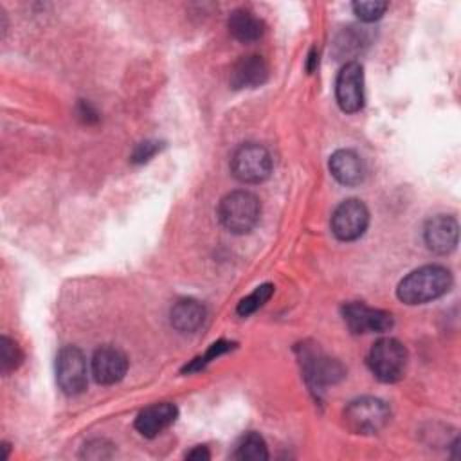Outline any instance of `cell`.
<instances>
[{
    "label": "cell",
    "mask_w": 461,
    "mask_h": 461,
    "mask_svg": "<svg viewBox=\"0 0 461 461\" xmlns=\"http://www.w3.org/2000/svg\"><path fill=\"white\" fill-rule=\"evenodd\" d=\"M452 286V274L441 265H425L407 274L396 288V295L405 304H425L445 295Z\"/></svg>",
    "instance_id": "obj_1"
},
{
    "label": "cell",
    "mask_w": 461,
    "mask_h": 461,
    "mask_svg": "<svg viewBox=\"0 0 461 461\" xmlns=\"http://www.w3.org/2000/svg\"><path fill=\"white\" fill-rule=\"evenodd\" d=\"M259 216H261L259 198L250 191H243V189L232 191L220 200V205H218L220 223L234 234L250 232L258 225Z\"/></svg>",
    "instance_id": "obj_2"
},
{
    "label": "cell",
    "mask_w": 461,
    "mask_h": 461,
    "mask_svg": "<svg viewBox=\"0 0 461 461\" xmlns=\"http://www.w3.org/2000/svg\"><path fill=\"white\" fill-rule=\"evenodd\" d=\"M407 349L405 346L393 337L380 339L373 344L367 353V366L375 378L384 384H394L405 375L407 367Z\"/></svg>",
    "instance_id": "obj_3"
},
{
    "label": "cell",
    "mask_w": 461,
    "mask_h": 461,
    "mask_svg": "<svg viewBox=\"0 0 461 461\" xmlns=\"http://www.w3.org/2000/svg\"><path fill=\"white\" fill-rule=\"evenodd\" d=\"M342 418L353 434H376L389 423L391 411L384 400L362 396L346 405Z\"/></svg>",
    "instance_id": "obj_4"
},
{
    "label": "cell",
    "mask_w": 461,
    "mask_h": 461,
    "mask_svg": "<svg viewBox=\"0 0 461 461\" xmlns=\"http://www.w3.org/2000/svg\"><path fill=\"white\" fill-rule=\"evenodd\" d=\"M230 171L234 178L243 184H259L267 180L272 171V157L261 144H241L232 155Z\"/></svg>",
    "instance_id": "obj_5"
},
{
    "label": "cell",
    "mask_w": 461,
    "mask_h": 461,
    "mask_svg": "<svg viewBox=\"0 0 461 461\" xmlns=\"http://www.w3.org/2000/svg\"><path fill=\"white\" fill-rule=\"evenodd\" d=\"M56 382L59 389L68 394H81L86 389V360L76 346H65L56 357Z\"/></svg>",
    "instance_id": "obj_6"
},
{
    "label": "cell",
    "mask_w": 461,
    "mask_h": 461,
    "mask_svg": "<svg viewBox=\"0 0 461 461\" xmlns=\"http://www.w3.org/2000/svg\"><path fill=\"white\" fill-rule=\"evenodd\" d=\"M369 225V211L364 202L349 198L337 205L331 214V230L340 241L358 240Z\"/></svg>",
    "instance_id": "obj_7"
},
{
    "label": "cell",
    "mask_w": 461,
    "mask_h": 461,
    "mask_svg": "<svg viewBox=\"0 0 461 461\" xmlns=\"http://www.w3.org/2000/svg\"><path fill=\"white\" fill-rule=\"evenodd\" d=\"M342 319L351 333H382L393 328V315L385 310L371 308L364 303H348L342 306Z\"/></svg>",
    "instance_id": "obj_8"
},
{
    "label": "cell",
    "mask_w": 461,
    "mask_h": 461,
    "mask_svg": "<svg viewBox=\"0 0 461 461\" xmlns=\"http://www.w3.org/2000/svg\"><path fill=\"white\" fill-rule=\"evenodd\" d=\"M335 99L342 112L355 113L364 106V72L357 61L346 63L337 74Z\"/></svg>",
    "instance_id": "obj_9"
},
{
    "label": "cell",
    "mask_w": 461,
    "mask_h": 461,
    "mask_svg": "<svg viewBox=\"0 0 461 461\" xmlns=\"http://www.w3.org/2000/svg\"><path fill=\"white\" fill-rule=\"evenodd\" d=\"M459 225L454 216L438 214L427 220L423 227V241L434 254H450L457 247Z\"/></svg>",
    "instance_id": "obj_10"
},
{
    "label": "cell",
    "mask_w": 461,
    "mask_h": 461,
    "mask_svg": "<svg viewBox=\"0 0 461 461\" xmlns=\"http://www.w3.org/2000/svg\"><path fill=\"white\" fill-rule=\"evenodd\" d=\"M128 371L126 355L113 346H101L92 357V375L101 385H113L124 378Z\"/></svg>",
    "instance_id": "obj_11"
},
{
    "label": "cell",
    "mask_w": 461,
    "mask_h": 461,
    "mask_svg": "<svg viewBox=\"0 0 461 461\" xmlns=\"http://www.w3.org/2000/svg\"><path fill=\"white\" fill-rule=\"evenodd\" d=\"M176 416H178V409L175 403H169V402L153 403L137 414L135 429L144 438H155L164 429L173 425Z\"/></svg>",
    "instance_id": "obj_12"
},
{
    "label": "cell",
    "mask_w": 461,
    "mask_h": 461,
    "mask_svg": "<svg viewBox=\"0 0 461 461\" xmlns=\"http://www.w3.org/2000/svg\"><path fill=\"white\" fill-rule=\"evenodd\" d=\"M268 79V65L258 54L241 56L230 70L232 88H256Z\"/></svg>",
    "instance_id": "obj_13"
},
{
    "label": "cell",
    "mask_w": 461,
    "mask_h": 461,
    "mask_svg": "<svg viewBox=\"0 0 461 461\" xmlns=\"http://www.w3.org/2000/svg\"><path fill=\"white\" fill-rule=\"evenodd\" d=\"M328 166L333 178L342 185H358L366 175L364 162L353 149H337L330 157Z\"/></svg>",
    "instance_id": "obj_14"
},
{
    "label": "cell",
    "mask_w": 461,
    "mask_h": 461,
    "mask_svg": "<svg viewBox=\"0 0 461 461\" xmlns=\"http://www.w3.org/2000/svg\"><path fill=\"white\" fill-rule=\"evenodd\" d=\"M171 326L180 333L196 331L205 321V306L191 297L178 299L169 312Z\"/></svg>",
    "instance_id": "obj_15"
},
{
    "label": "cell",
    "mask_w": 461,
    "mask_h": 461,
    "mask_svg": "<svg viewBox=\"0 0 461 461\" xmlns=\"http://www.w3.org/2000/svg\"><path fill=\"white\" fill-rule=\"evenodd\" d=\"M303 364L306 369V378L317 387L335 384L344 376V369L337 360L322 357L317 351H308L303 357Z\"/></svg>",
    "instance_id": "obj_16"
},
{
    "label": "cell",
    "mask_w": 461,
    "mask_h": 461,
    "mask_svg": "<svg viewBox=\"0 0 461 461\" xmlns=\"http://www.w3.org/2000/svg\"><path fill=\"white\" fill-rule=\"evenodd\" d=\"M227 29L230 36L241 43L258 41L265 34V22L247 9H236L227 20Z\"/></svg>",
    "instance_id": "obj_17"
},
{
    "label": "cell",
    "mask_w": 461,
    "mask_h": 461,
    "mask_svg": "<svg viewBox=\"0 0 461 461\" xmlns=\"http://www.w3.org/2000/svg\"><path fill=\"white\" fill-rule=\"evenodd\" d=\"M232 457L240 461H265L268 459V448L258 432H247L238 439Z\"/></svg>",
    "instance_id": "obj_18"
},
{
    "label": "cell",
    "mask_w": 461,
    "mask_h": 461,
    "mask_svg": "<svg viewBox=\"0 0 461 461\" xmlns=\"http://www.w3.org/2000/svg\"><path fill=\"white\" fill-rule=\"evenodd\" d=\"M22 360H23V353H22L20 346L13 339L2 335L0 337V371H2V375H9L11 371L18 369Z\"/></svg>",
    "instance_id": "obj_19"
},
{
    "label": "cell",
    "mask_w": 461,
    "mask_h": 461,
    "mask_svg": "<svg viewBox=\"0 0 461 461\" xmlns=\"http://www.w3.org/2000/svg\"><path fill=\"white\" fill-rule=\"evenodd\" d=\"M274 294V285L270 283H265V285H259L252 294H249L247 297H243L238 304V313L241 317H247L250 313H254L258 308H261Z\"/></svg>",
    "instance_id": "obj_20"
},
{
    "label": "cell",
    "mask_w": 461,
    "mask_h": 461,
    "mask_svg": "<svg viewBox=\"0 0 461 461\" xmlns=\"http://www.w3.org/2000/svg\"><path fill=\"white\" fill-rule=\"evenodd\" d=\"M353 13L362 20V22H375L382 18L385 9L389 7L387 2H353Z\"/></svg>",
    "instance_id": "obj_21"
},
{
    "label": "cell",
    "mask_w": 461,
    "mask_h": 461,
    "mask_svg": "<svg viewBox=\"0 0 461 461\" xmlns=\"http://www.w3.org/2000/svg\"><path fill=\"white\" fill-rule=\"evenodd\" d=\"M230 348H232V344H229V342H225V340H218V342H214V344L209 346V349L205 351L203 357H196L194 360H191V362L184 367V371H187V373L198 371V369L205 367L211 360H214L216 357H220V355H223L225 351H229Z\"/></svg>",
    "instance_id": "obj_22"
},
{
    "label": "cell",
    "mask_w": 461,
    "mask_h": 461,
    "mask_svg": "<svg viewBox=\"0 0 461 461\" xmlns=\"http://www.w3.org/2000/svg\"><path fill=\"white\" fill-rule=\"evenodd\" d=\"M112 447L113 445L104 439H92V441L85 443L81 456L88 457V459H104V457L112 456Z\"/></svg>",
    "instance_id": "obj_23"
},
{
    "label": "cell",
    "mask_w": 461,
    "mask_h": 461,
    "mask_svg": "<svg viewBox=\"0 0 461 461\" xmlns=\"http://www.w3.org/2000/svg\"><path fill=\"white\" fill-rule=\"evenodd\" d=\"M160 144L162 142H157V140H144V142L137 144V148L131 153V162H135V164L148 162L162 148Z\"/></svg>",
    "instance_id": "obj_24"
},
{
    "label": "cell",
    "mask_w": 461,
    "mask_h": 461,
    "mask_svg": "<svg viewBox=\"0 0 461 461\" xmlns=\"http://www.w3.org/2000/svg\"><path fill=\"white\" fill-rule=\"evenodd\" d=\"M185 457H187V459H194V461H205V459L211 457V454H209L207 447H194L193 450H189V452L185 454Z\"/></svg>",
    "instance_id": "obj_25"
},
{
    "label": "cell",
    "mask_w": 461,
    "mask_h": 461,
    "mask_svg": "<svg viewBox=\"0 0 461 461\" xmlns=\"http://www.w3.org/2000/svg\"><path fill=\"white\" fill-rule=\"evenodd\" d=\"M79 115L83 117L85 122H94L97 121V113L94 112V108L88 103H81L79 104Z\"/></svg>",
    "instance_id": "obj_26"
},
{
    "label": "cell",
    "mask_w": 461,
    "mask_h": 461,
    "mask_svg": "<svg viewBox=\"0 0 461 461\" xmlns=\"http://www.w3.org/2000/svg\"><path fill=\"white\" fill-rule=\"evenodd\" d=\"M315 65H317V50L312 49V50H310V56H308V67H306L308 72H313Z\"/></svg>",
    "instance_id": "obj_27"
}]
</instances>
